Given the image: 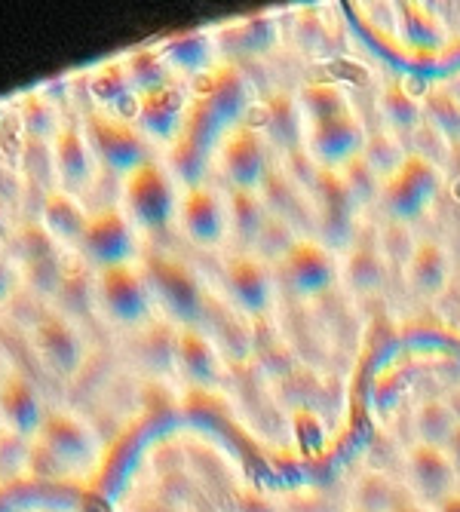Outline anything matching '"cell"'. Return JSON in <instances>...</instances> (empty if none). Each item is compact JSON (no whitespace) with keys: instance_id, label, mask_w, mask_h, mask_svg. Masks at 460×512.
<instances>
[{"instance_id":"obj_14","label":"cell","mask_w":460,"mask_h":512,"mask_svg":"<svg viewBox=\"0 0 460 512\" xmlns=\"http://www.w3.org/2000/svg\"><path fill=\"white\" fill-rule=\"evenodd\" d=\"M172 353L181 371L197 384H212L218 378V353L212 350L209 338L197 329H181L175 335Z\"/></svg>"},{"instance_id":"obj_21","label":"cell","mask_w":460,"mask_h":512,"mask_svg":"<svg viewBox=\"0 0 460 512\" xmlns=\"http://www.w3.org/2000/svg\"><path fill=\"white\" fill-rule=\"evenodd\" d=\"M445 276H448V258L439 246L427 243V246H418L411 252L408 279L421 295H436L445 286Z\"/></svg>"},{"instance_id":"obj_29","label":"cell","mask_w":460,"mask_h":512,"mask_svg":"<svg viewBox=\"0 0 460 512\" xmlns=\"http://www.w3.org/2000/svg\"><path fill=\"white\" fill-rule=\"evenodd\" d=\"M402 31H405V40L411 46H418V50H436V46L442 43L439 22L430 13H424L421 7H405Z\"/></svg>"},{"instance_id":"obj_4","label":"cell","mask_w":460,"mask_h":512,"mask_svg":"<svg viewBox=\"0 0 460 512\" xmlns=\"http://www.w3.org/2000/svg\"><path fill=\"white\" fill-rule=\"evenodd\" d=\"M356 209L359 203L347 191V184L338 178V172L313 169L310 178V218L322 237V246L347 249L356 237Z\"/></svg>"},{"instance_id":"obj_9","label":"cell","mask_w":460,"mask_h":512,"mask_svg":"<svg viewBox=\"0 0 460 512\" xmlns=\"http://www.w3.org/2000/svg\"><path fill=\"white\" fill-rule=\"evenodd\" d=\"M96 295L102 310L126 325L145 322L151 313V289L142 270H135L132 264H117V267H105L99 270V283H96Z\"/></svg>"},{"instance_id":"obj_32","label":"cell","mask_w":460,"mask_h":512,"mask_svg":"<svg viewBox=\"0 0 460 512\" xmlns=\"http://www.w3.org/2000/svg\"><path fill=\"white\" fill-rule=\"evenodd\" d=\"M390 512H433V509L424 506V503H418V500H411V497H402Z\"/></svg>"},{"instance_id":"obj_16","label":"cell","mask_w":460,"mask_h":512,"mask_svg":"<svg viewBox=\"0 0 460 512\" xmlns=\"http://www.w3.org/2000/svg\"><path fill=\"white\" fill-rule=\"evenodd\" d=\"M37 347L50 359V365H56L65 375L80 362V338L74 332V325L59 316H50L37 325Z\"/></svg>"},{"instance_id":"obj_23","label":"cell","mask_w":460,"mask_h":512,"mask_svg":"<svg viewBox=\"0 0 460 512\" xmlns=\"http://www.w3.org/2000/svg\"><path fill=\"white\" fill-rule=\"evenodd\" d=\"M356 509L353 512H390L402 497H408L396 482H390L387 476L381 473H368L359 479L356 491Z\"/></svg>"},{"instance_id":"obj_2","label":"cell","mask_w":460,"mask_h":512,"mask_svg":"<svg viewBox=\"0 0 460 512\" xmlns=\"http://www.w3.org/2000/svg\"><path fill=\"white\" fill-rule=\"evenodd\" d=\"M439 184H442L439 169L427 157L411 154L402 160V166L390 178H384L378 203L384 206V212L393 224L418 221L436 200Z\"/></svg>"},{"instance_id":"obj_8","label":"cell","mask_w":460,"mask_h":512,"mask_svg":"<svg viewBox=\"0 0 460 512\" xmlns=\"http://www.w3.org/2000/svg\"><path fill=\"white\" fill-rule=\"evenodd\" d=\"M341 276L338 258L329 246L319 240L298 237L292 249L280 258V283L295 292L298 298H319L326 295Z\"/></svg>"},{"instance_id":"obj_17","label":"cell","mask_w":460,"mask_h":512,"mask_svg":"<svg viewBox=\"0 0 460 512\" xmlns=\"http://www.w3.org/2000/svg\"><path fill=\"white\" fill-rule=\"evenodd\" d=\"M411 424H414V436H418L421 445L445 448L460 427V417L445 399H424L418 408H414Z\"/></svg>"},{"instance_id":"obj_18","label":"cell","mask_w":460,"mask_h":512,"mask_svg":"<svg viewBox=\"0 0 460 512\" xmlns=\"http://www.w3.org/2000/svg\"><path fill=\"white\" fill-rule=\"evenodd\" d=\"M0 414H4V421L19 433H28L40 424L37 396L25 378H7L0 384Z\"/></svg>"},{"instance_id":"obj_19","label":"cell","mask_w":460,"mask_h":512,"mask_svg":"<svg viewBox=\"0 0 460 512\" xmlns=\"http://www.w3.org/2000/svg\"><path fill=\"white\" fill-rule=\"evenodd\" d=\"M267 129L289 154L304 151V135H307V120L298 108V99L276 96L267 111Z\"/></svg>"},{"instance_id":"obj_35","label":"cell","mask_w":460,"mask_h":512,"mask_svg":"<svg viewBox=\"0 0 460 512\" xmlns=\"http://www.w3.org/2000/svg\"><path fill=\"white\" fill-rule=\"evenodd\" d=\"M7 289V270H4V264H0V292Z\"/></svg>"},{"instance_id":"obj_26","label":"cell","mask_w":460,"mask_h":512,"mask_svg":"<svg viewBox=\"0 0 460 512\" xmlns=\"http://www.w3.org/2000/svg\"><path fill=\"white\" fill-rule=\"evenodd\" d=\"M347 273H350V286H356V292H372L381 286L384 279V261H381V252L378 249H362V246H353L350 249V258H347Z\"/></svg>"},{"instance_id":"obj_3","label":"cell","mask_w":460,"mask_h":512,"mask_svg":"<svg viewBox=\"0 0 460 512\" xmlns=\"http://www.w3.org/2000/svg\"><path fill=\"white\" fill-rule=\"evenodd\" d=\"M218 169L230 184V191H261L270 175V151L264 132L237 123L221 132L218 142Z\"/></svg>"},{"instance_id":"obj_12","label":"cell","mask_w":460,"mask_h":512,"mask_svg":"<svg viewBox=\"0 0 460 512\" xmlns=\"http://www.w3.org/2000/svg\"><path fill=\"white\" fill-rule=\"evenodd\" d=\"M80 246L102 270L129 264L135 255V227L123 209H102L86 221Z\"/></svg>"},{"instance_id":"obj_27","label":"cell","mask_w":460,"mask_h":512,"mask_svg":"<svg viewBox=\"0 0 460 512\" xmlns=\"http://www.w3.org/2000/svg\"><path fill=\"white\" fill-rule=\"evenodd\" d=\"M338 178L347 184V191L353 194V200L359 203V206H365V203H372V200H378L381 197V175L365 163V157H356V160H350L341 172H338Z\"/></svg>"},{"instance_id":"obj_22","label":"cell","mask_w":460,"mask_h":512,"mask_svg":"<svg viewBox=\"0 0 460 512\" xmlns=\"http://www.w3.org/2000/svg\"><path fill=\"white\" fill-rule=\"evenodd\" d=\"M43 433H46V442H50V448L59 457H86L89 448H92L89 433L68 414H53L50 421L43 424Z\"/></svg>"},{"instance_id":"obj_20","label":"cell","mask_w":460,"mask_h":512,"mask_svg":"<svg viewBox=\"0 0 460 512\" xmlns=\"http://www.w3.org/2000/svg\"><path fill=\"white\" fill-rule=\"evenodd\" d=\"M295 99H298V108H301L307 123H319V120H329V117L353 111L347 92L341 86H332V83H310L298 92Z\"/></svg>"},{"instance_id":"obj_10","label":"cell","mask_w":460,"mask_h":512,"mask_svg":"<svg viewBox=\"0 0 460 512\" xmlns=\"http://www.w3.org/2000/svg\"><path fill=\"white\" fill-rule=\"evenodd\" d=\"M178 221L184 234L203 249H215L230 237V206L209 184H191L181 194Z\"/></svg>"},{"instance_id":"obj_33","label":"cell","mask_w":460,"mask_h":512,"mask_svg":"<svg viewBox=\"0 0 460 512\" xmlns=\"http://www.w3.org/2000/svg\"><path fill=\"white\" fill-rule=\"evenodd\" d=\"M445 451H448V457H451V463H454V470H457V476H460V427H457V433L451 436V442L445 445Z\"/></svg>"},{"instance_id":"obj_7","label":"cell","mask_w":460,"mask_h":512,"mask_svg":"<svg viewBox=\"0 0 460 512\" xmlns=\"http://www.w3.org/2000/svg\"><path fill=\"white\" fill-rule=\"evenodd\" d=\"M402 485L411 500L433 509L445 497L460 491V476L445 448L414 442L402 460Z\"/></svg>"},{"instance_id":"obj_5","label":"cell","mask_w":460,"mask_h":512,"mask_svg":"<svg viewBox=\"0 0 460 512\" xmlns=\"http://www.w3.org/2000/svg\"><path fill=\"white\" fill-rule=\"evenodd\" d=\"M145 279L154 301L163 304V310L178 319L184 329H194L203 316V289L200 279L188 264H181L166 255H154L145 261Z\"/></svg>"},{"instance_id":"obj_31","label":"cell","mask_w":460,"mask_h":512,"mask_svg":"<svg viewBox=\"0 0 460 512\" xmlns=\"http://www.w3.org/2000/svg\"><path fill=\"white\" fill-rule=\"evenodd\" d=\"M384 108H387V117H390V123L399 129V132H405V129H411L414 126V120H418V105H414L411 99H408V92L405 89H390L387 96H384Z\"/></svg>"},{"instance_id":"obj_15","label":"cell","mask_w":460,"mask_h":512,"mask_svg":"<svg viewBox=\"0 0 460 512\" xmlns=\"http://www.w3.org/2000/svg\"><path fill=\"white\" fill-rule=\"evenodd\" d=\"M227 206H230V234H237L246 252H255L264 227L270 221V209L264 197L255 191H230Z\"/></svg>"},{"instance_id":"obj_28","label":"cell","mask_w":460,"mask_h":512,"mask_svg":"<svg viewBox=\"0 0 460 512\" xmlns=\"http://www.w3.org/2000/svg\"><path fill=\"white\" fill-rule=\"evenodd\" d=\"M46 218H50V227L56 237H65V240H83V230H86V221L77 209V203L65 194H56L46 203Z\"/></svg>"},{"instance_id":"obj_34","label":"cell","mask_w":460,"mask_h":512,"mask_svg":"<svg viewBox=\"0 0 460 512\" xmlns=\"http://www.w3.org/2000/svg\"><path fill=\"white\" fill-rule=\"evenodd\" d=\"M433 512H460V491H454V494L445 497L439 506H433Z\"/></svg>"},{"instance_id":"obj_13","label":"cell","mask_w":460,"mask_h":512,"mask_svg":"<svg viewBox=\"0 0 460 512\" xmlns=\"http://www.w3.org/2000/svg\"><path fill=\"white\" fill-rule=\"evenodd\" d=\"M89 138L96 145L99 157L114 166L117 172L129 175L132 169H138L142 163H148V145L145 138L138 135L129 123L108 117V114H92L89 120Z\"/></svg>"},{"instance_id":"obj_25","label":"cell","mask_w":460,"mask_h":512,"mask_svg":"<svg viewBox=\"0 0 460 512\" xmlns=\"http://www.w3.org/2000/svg\"><path fill=\"white\" fill-rule=\"evenodd\" d=\"M56 163L62 169V175L71 181V184H83L92 172V157L83 145V138L80 132L68 129L62 132V138L56 142Z\"/></svg>"},{"instance_id":"obj_30","label":"cell","mask_w":460,"mask_h":512,"mask_svg":"<svg viewBox=\"0 0 460 512\" xmlns=\"http://www.w3.org/2000/svg\"><path fill=\"white\" fill-rule=\"evenodd\" d=\"M362 157H365L368 166H372L381 175V181L390 178L402 166V160H405V154H402V148H399V142H396L393 135H378V142H375L372 135H368Z\"/></svg>"},{"instance_id":"obj_24","label":"cell","mask_w":460,"mask_h":512,"mask_svg":"<svg viewBox=\"0 0 460 512\" xmlns=\"http://www.w3.org/2000/svg\"><path fill=\"white\" fill-rule=\"evenodd\" d=\"M142 117H145V123H148L151 132H157V135H172L175 126L181 123V102H178V92H175L172 86L145 92Z\"/></svg>"},{"instance_id":"obj_6","label":"cell","mask_w":460,"mask_h":512,"mask_svg":"<svg viewBox=\"0 0 460 512\" xmlns=\"http://www.w3.org/2000/svg\"><path fill=\"white\" fill-rule=\"evenodd\" d=\"M365 142H368V132L362 120L353 111H347L329 120L307 123L304 154L322 172H341L350 160L362 157Z\"/></svg>"},{"instance_id":"obj_1","label":"cell","mask_w":460,"mask_h":512,"mask_svg":"<svg viewBox=\"0 0 460 512\" xmlns=\"http://www.w3.org/2000/svg\"><path fill=\"white\" fill-rule=\"evenodd\" d=\"M178 203L181 197L175 191V178L157 160H148L123 175V212L132 227L151 230V234L166 230L178 215Z\"/></svg>"},{"instance_id":"obj_11","label":"cell","mask_w":460,"mask_h":512,"mask_svg":"<svg viewBox=\"0 0 460 512\" xmlns=\"http://www.w3.org/2000/svg\"><path fill=\"white\" fill-rule=\"evenodd\" d=\"M224 289L246 316H264L273 304L276 276L270 264L252 252H240L224 264Z\"/></svg>"}]
</instances>
